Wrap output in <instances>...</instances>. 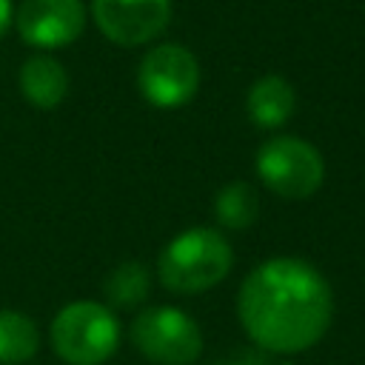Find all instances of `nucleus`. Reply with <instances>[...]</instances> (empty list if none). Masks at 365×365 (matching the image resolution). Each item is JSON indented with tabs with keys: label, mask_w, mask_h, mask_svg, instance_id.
<instances>
[{
	"label": "nucleus",
	"mask_w": 365,
	"mask_h": 365,
	"mask_svg": "<svg viewBox=\"0 0 365 365\" xmlns=\"http://www.w3.org/2000/svg\"><path fill=\"white\" fill-rule=\"evenodd\" d=\"M237 314L262 351L299 354L325 336L334 317V294L311 262L274 257L242 279Z\"/></svg>",
	"instance_id": "obj_1"
},
{
	"label": "nucleus",
	"mask_w": 365,
	"mask_h": 365,
	"mask_svg": "<svg viewBox=\"0 0 365 365\" xmlns=\"http://www.w3.org/2000/svg\"><path fill=\"white\" fill-rule=\"evenodd\" d=\"M234 251L228 240L208 225L177 234L160 254V282L177 294H200L228 277Z\"/></svg>",
	"instance_id": "obj_2"
},
{
	"label": "nucleus",
	"mask_w": 365,
	"mask_h": 365,
	"mask_svg": "<svg viewBox=\"0 0 365 365\" xmlns=\"http://www.w3.org/2000/svg\"><path fill=\"white\" fill-rule=\"evenodd\" d=\"M48 339L66 365H103L120 345V322L108 305L80 299L57 311Z\"/></svg>",
	"instance_id": "obj_3"
},
{
	"label": "nucleus",
	"mask_w": 365,
	"mask_h": 365,
	"mask_svg": "<svg viewBox=\"0 0 365 365\" xmlns=\"http://www.w3.org/2000/svg\"><path fill=\"white\" fill-rule=\"evenodd\" d=\"M254 165L262 185L285 200H305L325 180L322 154L311 143L291 134L265 140L257 151Z\"/></svg>",
	"instance_id": "obj_4"
},
{
	"label": "nucleus",
	"mask_w": 365,
	"mask_h": 365,
	"mask_svg": "<svg viewBox=\"0 0 365 365\" xmlns=\"http://www.w3.org/2000/svg\"><path fill=\"white\" fill-rule=\"evenodd\" d=\"M131 342L154 365H191L202 354L200 325L174 305H154L137 314Z\"/></svg>",
	"instance_id": "obj_5"
},
{
	"label": "nucleus",
	"mask_w": 365,
	"mask_h": 365,
	"mask_svg": "<svg viewBox=\"0 0 365 365\" xmlns=\"http://www.w3.org/2000/svg\"><path fill=\"white\" fill-rule=\"evenodd\" d=\"M137 86L151 106L180 108L197 94L200 86L197 57L177 43L157 46L143 57L137 71Z\"/></svg>",
	"instance_id": "obj_6"
},
{
	"label": "nucleus",
	"mask_w": 365,
	"mask_h": 365,
	"mask_svg": "<svg viewBox=\"0 0 365 365\" xmlns=\"http://www.w3.org/2000/svg\"><path fill=\"white\" fill-rule=\"evenodd\" d=\"M100 31L117 46H143L171 20V0H91Z\"/></svg>",
	"instance_id": "obj_7"
},
{
	"label": "nucleus",
	"mask_w": 365,
	"mask_h": 365,
	"mask_svg": "<svg viewBox=\"0 0 365 365\" xmlns=\"http://www.w3.org/2000/svg\"><path fill=\"white\" fill-rule=\"evenodd\" d=\"M83 26L80 0H23L17 9V31L37 48H63L83 34Z\"/></svg>",
	"instance_id": "obj_8"
},
{
	"label": "nucleus",
	"mask_w": 365,
	"mask_h": 365,
	"mask_svg": "<svg viewBox=\"0 0 365 365\" xmlns=\"http://www.w3.org/2000/svg\"><path fill=\"white\" fill-rule=\"evenodd\" d=\"M20 91L34 108H57L68 94V74L54 57L34 54L20 68Z\"/></svg>",
	"instance_id": "obj_9"
},
{
	"label": "nucleus",
	"mask_w": 365,
	"mask_h": 365,
	"mask_svg": "<svg viewBox=\"0 0 365 365\" xmlns=\"http://www.w3.org/2000/svg\"><path fill=\"white\" fill-rule=\"evenodd\" d=\"M294 106H297V94H294L291 83L282 80V77H277V74L259 77L248 88V100H245L248 117L259 128H277V125H282L294 114Z\"/></svg>",
	"instance_id": "obj_10"
},
{
	"label": "nucleus",
	"mask_w": 365,
	"mask_h": 365,
	"mask_svg": "<svg viewBox=\"0 0 365 365\" xmlns=\"http://www.w3.org/2000/svg\"><path fill=\"white\" fill-rule=\"evenodd\" d=\"M214 217L228 231H245L259 220V197L251 182H225L214 197Z\"/></svg>",
	"instance_id": "obj_11"
},
{
	"label": "nucleus",
	"mask_w": 365,
	"mask_h": 365,
	"mask_svg": "<svg viewBox=\"0 0 365 365\" xmlns=\"http://www.w3.org/2000/svg\"><path fill=\"white\" fill-rule=\"evenodd\" d=\"M40 348V334L23 311H0V365H23Z\"/></svg>",
	"instance_id": "obj_12"
},
{
	"label": "nucleus",
	"mask_w": 365,
	"mask_h": 365,
	"mask_svg": "<svg viewBox=\"0 0 365 365\" xmlns=\"http://www.w3.org/2000/svg\"><path fill=\"white\" fill-rule=\"evenodd\" d=\"M151 279L143 262H123L106 279V297L114 308H134L148 297Z\"/></svg>",
	"instance_id": "obj_13"
},
{
	"label": "nucleus",
	"mask_w": 365,
	"mask_h": 365,
	"mask_svg": "<svg viewBox=\"0 0 365 365\" xmlns=\"http://www.w3.org/2000/svg\"><path fill=\"white\" fill-rule=\"evenodd\" d=\"M9 23H11V0H0V37L6 34Z\"/></svg>",
	"instance_id": "obj_14"
}]
</instances>
